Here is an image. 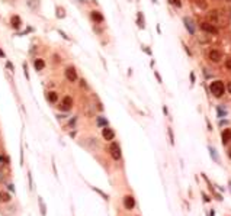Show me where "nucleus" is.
Masks as SVG:
<instances>
[{
  "instance_id": "obj_1",
  "label": "nucleus",
  "mask_w": 231,
  "mask_h": 216,
  "mask_svg": "<svg viewBox=\"0 0 231 216\" xmlns=\"http://www.w3.org/2000/svg\"><path fill=\"white\" fill-rule=\"evenodd\" d=\"M208 19H209V23H212L214 26H228L230 23V18L219 10H211L208 13Z\"/></svg>"
},
{
  "instance_id": "obj_2",
  "label": "nucleus",
  "mask_w": 231,
  "mask_h": 216,
  "mask_svg": "<svg viewBox=\"0 0 231 216\" xmlns=\"http://www.w3.org/2000/svg\"><path fill=\"white\" fill-rule=\"evenodd\" d=\"M209 90H211L212 96L214 97H221L225 92V86L224 83L221 81V80H215V81H212L211 86H209Z\"/></svg>"
},
{
  "instance_id": "obj_3",
  "label": "nucleus",
  "mask_w": 231,
  "mask_h": 216,
  "mask_svg": "<svg viewBox=\"0 0 231 216\" xmlns=\"http://www.w3.org/2000/svg\"><path fill=\"white\" fill-rule=\"evenodd\" d=\"M109 151H111V157H112L113 160H121V157H122V151H121V147H119L118 142H112Z\"/></svg>"
},
{
  "instance_id": "obj_4",
  "label": "nucleus",
  "mask_w": 231,
  "mask_h": 216,
  "mask_svg": "<svg viewBox=\"0 0 231 216\" xmlns=\"http://www.w3.org/2000/svg\"><path fill=\"white\" fill-rule=\"evenodd\" d=\"M71 107H73V99L70 96H66V97L63 99L61 105H60V110L68 112V110H71Z\"/></svg>"
},
{
  "instance_id": "obj_5",
  "label": "nucleus",
  "mask_w": 231,
  "mask_h": 216,
  "mask_svg": "<svg viewBox=\"0 0 231 216\" xmlns=\"http://www.w3.org/2000/svg\"><path fill=\"white\" fill-rule=\"evenodd\" d=\"M66 79L70 81V83H76L77 81V71L74 67H68L66 68Z\"/></svg>"
},
{
  "instance_id": "obj_6",
  "label": "nucleus",
  "mask_w": 231,
  "mask_h": 216,
  "mask_svg": "<svg viewBox=\"0 0 231 216\" xmlns=\"http://www.w3.org/2000/svg\"><path fill=\"white\" fill-rule=\"evenodd\" d=\"M201 28H202V31H205V32H208V33H212V35H217L218 33V29L212 23H208V22H202L201 23Z\"/></svg>"
},
{
  "instance_id": "obj_7",
  "label": "nucleus",
  "mask_w": 231,
  "mask_h": 216,
  "mask_svg": "<svg viewBox=\"0 0 231 216\" xmlns=\"http://www.w3.org/2000/svg\"><path fill=\"white\" fill-rule=\"evenodd\" d=\"M209 59H211L212 62H219L221 61V58H222V54H221V51H218V49H212V51H209Z\"/></svg>"
},
{
  "instance_id": "obj_8",
  "label": "nucleus",
  "mask_w": 231,
  "mask_h": 216,
  "mask_svg": "<svg viewBox=\"0 0 231 216\" xmlns=\"http://www.w3.org/2000/svg\"><path fill=\"white\" fill-rule=\"evenodd\" d=\"M124 206H125L128 210H132L135 208V199L132 196H125L124 197Z\"/></svg>"
},
{
  "instance_id": "obj_9",
  "label": "nucleus",
  "mask_w": 231,
  "mask_h": 216,
  "mask_svg": "<svg viewBox=\"0 0 231 216\" xmlns=\"http://www.w3.org/2000/svg\"><path fill=\"white\" fill-rule=\"evenodd\" d=\"M221 139H222V144L224 145H228L231 142V129L230 128H227V129L222 131V133H221Z\"/></svg>"
},
{
  "instance_id": "obj_10",
  "label": "nucleus",
  "mask_w": 231,
  "mask_h": 216,
  "mask_svg": "<svg viewBox=\"0 0 231 216\" xmlns=\"http://www.w3.org/2000/svg\"><path fill=\"white\" fill-rule=\"evenodd\" d=\"M102 137L105 138L106 141H112L113 138H115V132H113L111 128L105 126V128H103V131H102Z\"/></svg>"
},
{
  "instance_id": "obj_11",
  "label": "nucleus",
  "mask_w": 231,
  "mask_h": 216,
  "mask_svg": "<svg viewBox=\"0 0 231 216\" xmlns=\"http://www.w3.org/2000/svg\"><path fill=\"white\" fill-rule=\"evenodd\" d=\"M183 23H185V26L186 29L189 31V33H195V23H193V20L191 19V18H183Z\"/></svg>"
},
{
  "instance_id": "obj_12",
  "label": "nucleus",
  "mask_w": 231,
  "mask_h": 216,
  "mask_svg": "<svg viewBox=\"0 0 231 216\" xmlns=\"http://www.w3.org/2000/svg\"><path fill=\"white\" fill-rule=\"evenodd\" d=\"M90 19H92L95 23H100V22H103V16H102L100 12L93 10V12H90Z\"/></svg>"
},
{
  "instance_id": "obj_13",
  "label": "nucleus",
  "mask_w": 231,
  "mask_h": 216,
  "mask_svg": "<svg viewBox=\"0 0 231 216\" xmlns=\"http://www.w3.org/2000/svg\"><path fill=\"white\" fill-rule=\"evenodd\" d=\"M10 25H12V28H15V29H19L20 25H22V19H20L18 15H13V16L10 18Z\"/></svg>"
},
{
  "instance_id": "obj_14",
  "label": "nucleus",
  "mask_w": 231,
  "mask_h": 216,
  "mask_svg": "<svg viewBox=\"0 0 231 216\" xmlns=\"http://www.w3.org/2000/svg\"><path fill=\"white\" fill-rule=\"evenodd\" d=\"M33 67H35V70L36 71H42L44 70V67H45V61L41 58H36L33 61Z\"/></svg>"
},
{
  "instance_id": "obj_15",
  "label": "nucleus",
  "mask_w": 231,
  "mask_h": 216,
  "mask_svg": "<svg viewBox=\"0 0 231 216\" xmlns=\"http://www.w3.org/2000/svg\"><path fill=\"white\" fill-rule=\"evenodd\" d=\"M47 99H48V102L54 105V103H57V100H58V94L55 92H48L47 93Z\"/></svg>"
},
{
  "instance_id": "obj_16",
  "label": "nucleus",
  "mask_w": 231,
  "mask_h": 216,
  "mask_svg": "<svg viewBox=\"0 0 231 216\" xmlns=\"http://www.w3.org/2000/svg\"><path fill=\"white\" fill-rule=\"evenodd\" d=\"M10 200V194L7 193V191H0V202L6 203Z\"/></svg>"
},
{
  "instance_id": "obj_17",
  "label": "nucleus",
  "mask_w": 231,
  "mask_h": 216,
  "mask_svg": "<svg viewBox=\"0 0 231 216\" xmlns=\"http://www.w3.org/2000/svg\"><path fill=\"white\" fill-rule=\"evenodd\" d=\"M208 150H209V154H211L212 160H214V161H215V163H218V161H219V158H218L217 150H215V148H214V147H209V148H208Z\"/></svg>"
},
{
  "instance_id": "obj_18",
  "label": "nucleus",
  "mask_w": 231,
  "mask_h": 216,
  "mask_svg": "<svg viewBox=\"0 0 231 216\" xmlns=\"http://www.w3.org/2000/svg\"><path fill=\"white\" fill-rule=\"evenodd\" d=\"M137 23H138V26L141 28V29H144V18H143V13L141 12H138V15H137Z\"/></svg>"
},
{
  "instance_id": "obj_19",
  "label": "nucleus",
  "mask_w": 231,
  "mask_h": 216,
  "mask_svg": "<svg viewBox=\"0 0 231 216\" xmlns=\"http://www.w3.org/2000/svg\"><path fill=\"white\" fill-rule=\"evenodd\" d=\"M217 115H218V118H224L225 115H227V110H225L224 107L218 106V107H217Z\"/></svg>"
},
{
  "instance_id": "obj_20",
  "label": "nucleus",
  "mask_w": 231,
  "mask_h": 216,
  "mask_svg": "<svg viewBox=\"0 0 231 216\" xmlns=\"http://www.w3.org/2000/svg\"><path fill=\"white\" fill-rule=\"evenodd\" d=\"M170 3H172L173 6H176V7H182V2L180 0H169Z\"/></svg>"
},
{
  "instance_id": "obj_21",
  "label": "nucleus",
  "mask_w": 231,
  "mask_h": 216,
  "mask_svg": "<svg viewBox=\"0 0 231 216\" xmlns=\"http://www.w3.org/2000/svg\"><path fill=\"white\" fill-rule=\"evenodd\" d=\"M98 125H102V126H106V125H108V120H106V119H103V118H99L98 119Z\"/></svg>"
},
{
  "instance_id": "obj_22",
  "label": "nucleus",
  "mask_w": 231,
  "mask_h": 216,
  "mask_svg": "<svg viewBox=\"0 0 231 216\" xmlns=\"http://www.w3.org/2000/svg\"><path fill=\"white\" fill-rule=\"evenodd\" d=\"M225 68H227L228 71H231V58L225 59Z\"/></svg>"
},
{
  "instance_id": "obj_23",
  "label": "nucleus",
  "mask_w": 231,
  "mask_h": 216,
  "mask_svg": "<svg viewBox=\"0 0 231 216\" xmlns=\"http://www.w3.org/2000/svg\"><path fill=\"white\" fill-rule=\"evenodd\" d=\"M202 197H204V202H211V197L208 196V194H206V193H202Z\"/></svg>"
},
{
  "instance_id": "obj_24",
  "label": "nucleus",
  "mask_w": 231,
  "mask_h": 216,
  "mask_svg": "<svg viewBox=\"0 0 231 216\" xmlns=\"http://www.w3.org/2000/svg\"><path fill=\"white\" fill-rule=\"evenodd\" d=\"M40 206H41V213H42V215H45V206H44L42 200H40Z\"/></svg>"
},
{
  "instance_id": "obj_25",
  "label": "nucleus",
  "mask_w": 231,
  "mask_h": 216,
  "mask_svg": "<svg viewBox=\"0 0 231 216\" xmlns=\"http://www.w3.org/2000/svg\"><path fill=\"white\" fill-rule=\"evenodd\" d=\"M169 137H170V144H174V139H173V132H172V129H169Z\"/></svg>"
},
{
  "instance_id": "obj_26",
  "label": "nucleus",
  "mask_w": 231,
  "mask_h": 216,
  "mask_svg": "<svg viewBox=\"0 0 231 216\" xmlns=\"http://www.w3.org/2000/svg\"><path fill=\"white\" fill-rule=\"evenodd\" d=\"M93 189L96 190V191H98V193H99V194H102V196H103V199H108V194H105V193H103V191H100V190H98V189H96V187H93Z\"/></svg>"
},
{
  "instance_id": "obj_27",
  "label": "nucleus",
  "mask_w": 231,
  "mask_h": 216,
  "mask_svg": "<svg viewBox=\"0 0 231 216\" xmlns=\"http://www.w3.org/2000/svg\"><path fill=\"white\" fill-rule=\"evenodd\" d=\"M23 70H25V77H26V80H29V74H28V67H26V64H23Z\"/></svg>"
},
{
  "instance_id": "obj_28",
  "label": "nucleus",
  "mask_w": 231,
  "mask_h": 216,
  "mask_svg": "<svg viewBox=\"0 0 231 216\" xmlns=\"http://www.w3.org/2000/svg\"><path fill=\"white\" fill-rule=\"evenodd\" d=\"M58 33L61 35V36H63V38H64V39H68V36H67V35H66L64 32H63V31H60V29H58Z\"/></svg>"
},
{
  "instance_id": "obj_29",
  "label": "nucleus",
  "mask_w": 231,
  "mask_h": 216,
  "mask_svg": "<svg viewBox=\"0 0 231 216\" xmlns=\"http://www.w3.org/2000/svg\"><path fill=\"white\" fill-rule=\"evenodd\" d=\"M0 161H2V163H9V158H5V157H0Z\"/></svg>"
},
{
  "instance_id": "obj_30",
  "label": "nucleus",
  "mask_w": 231,
  "mask_h": 216,
  "mask_svg": "<svg viewBox=\"0 0 231 216\" xmlns=\"http://www.w3.org/2000/svg\"><path fill=\"white\" fill-rule=\"evenodd\" d=\"M227 90H228V93L231 94V81L230 83H227Z\"/></svg>"
},
{
  "instance_id": "obj_31",
  "label": "nucleus",
  "mask_w": 231,
  "mask_h": 216,
  "mask_svg": "<svg viewBox=\"0 0 231 216\" xmlns=\"http://www.w3.org/2000/svg\"><path fill=\"white\" fill-rule=\"evenodd\" d=\"M191 81L195 83V74H193V73H191Z\"/></svg>"
},
{
  "instance_id": "obj_32",
  "label": "nucleus",
  "mask_w": 231,
  "mask_h": 216,
  "mask_svg": "<svg viewBox=\"0 0 231 216\" xmlns=\"http://www.w3.org/2000/svg\"><path fill=\"white\" fill-rule=\"evenodd\" d=\"M7 67H9V68H10V70H12V71H13V66H12V62H9V61H7V64H6Z\"/></svg>"
},
{
  "instance_id": "obj_33",
  "label": "nucleus",
  "mask_w": 231,
  "mask_h": 216,
  "mask_svg": "<svg viewBox=\"0 0 231 216\" xmlns=\"http://www.w3.org/2000/svg\"><path fill=\"white\" fill-rule=\"evenodd\" d=\"M156 77H157V80H159V83H161V77L159 76V73H156Z\"/></svg>"
},
{
  "instance_id": "obj_34",
  "label": "nucleus",
  "mask_w": 231,
  "mask_h": 216,
  "mask_svg": "<svg viewBox=\"0 0 231 216\" xmlns=\"http://www.w3.org/2000/svg\"><path fill=\"white\" fill-rule=\"evenodd\" d=\"M227 155H228V158L231 160V148H228V152H227Z\"/></svg>"
},
{
  "instance_id": "obj_35",
  "label": "nucleus",
  "mask_w": 231,
  "mask_h": 216,
  "mask_svg": "<svg viewBox=\"0 0 231 216\" xmlns=\"http://www.w3.org/2000/svg\"><path fill=\"white\" fill-rule=\"evenodd\" d=\"M0 57H2V58H5V52H3L2 49H0Z\"/></svg>"
},
{
  "instance_id": "obj_36",
  "label": "nucleus",
  "mask_w": 231,
  "mask_h": 216,
  "mask_svg": "<svg viewBox=\"0 0 231 216\" xmlns=\"http://www.w3.org/2000/svg\"><path fill=\"white\" fill-rule=\"evenodd\" d=\"M228 10H230V16H231V7H230V9H228Z\"/></svg>"
},
{
  "instance_id": "obj_37",
  "label": "nucleus",
  "mask_w": 231,
  "mask_h": 216,
  "mask_svg": "<svg viewBox=\"0 0 231 216\" xmlns=\"http://www.w3.org/2000/svg\"><path fill=\"white\" fill-rule=\"evenodd\" d=\"M228 2H231V0H228Z\"/></svg>"
}]
</instances>
